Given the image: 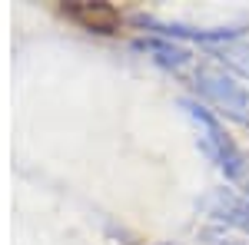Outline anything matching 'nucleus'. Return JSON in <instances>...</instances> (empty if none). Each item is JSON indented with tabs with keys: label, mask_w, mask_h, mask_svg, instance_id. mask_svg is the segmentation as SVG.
<instances>
[{
	"label": "nucleus",
	"mask_w": 249,
	"mask_h": 245,
	"mask_svg": "<svg viewBox=\"0 0 249 245\" xmlns=\"http://www.w3.org/2000/svg\"><path fill=\"white\" fill-rule=\"evenodd\" d=\"M193 83H196V93L203 96L219 116H226V119L249 130V90L243 83H236L219 66H199Z\"/></svg>",
	"instance_id": "obj_1"
},
{
	"label": "nucleus",
	"mask_w": 249,
	"mask_h": 245,
	"mask_svg": "<svg viewBox=\"0 0 249 245\" xmlns=\"http://www.w3.org/2000/svg\"><path fill=\"white\" fill-rule=\"evenodd\" d=\"M203 209L213 219H219V222H226V226L249 235V199L246 196H236L232 189H213L210 199L203 202Z\"/></svg>",
	"instance_id": "obj_2"
},
{
	"label": "nucleus",
	"mask_w": 249,
	"mask_h": 245,
	"mask_svg": "<svg viewBox=\"0 0 249 245\" xmlns=\"http://www.w3.org/2000/svg\"><path fill=\"white\" fill-rule=\"evenodd\" d=\"M140 27H150L156 33H163L166 40L186 37V40H199V43H232L243 33V30H193V27H183V23H160V20H146V17H140Z\"/></svg>",
	"instance_id": "obj_3"
},
{
	"label": "nucleus",
	"mask_w": 249,
	"mask_h": 245,
	"mask_svg": "<svg viewBox=\"0 0 249 245\" xmlns=\"http://www.w3.org/2000/svg\"><path fill=\"white\" fill-rule=\"evenodd\" d=\"M213 163H216V166L223 169V176H226L232 186H236V189H239V192L249 199V152H243V149H239V146L230 139V143L219 149V156H216Z\"/></svg>",
	"instance_id": "obj_4"
},
{
	"label": "nucleus",
	"mask_w": 249,
	"mask_h": 245,
	"mask_svg": "<svg viewBox=\"0 0 249 245\" xmlns=\"http://www.w3.org/2000/svg\"><path fill=\"white\" fill-rule=\"evenodd\" d=\"M140 50H146V53H153L156 63H163V66H170V70H183V66H190V50H183V47H176L170 40H140Z\"/></svg>",
	"instance_id": "obj_5"
},
{
	"label": "nucleus",
	"mask_w": 249,
	"mask_h": 245,
	"mask_svg": "<svg viewBox=\"0 0 249 245\" xmlns=\"http://www.w3.org/2000/svg\"><path fill=\"white\" fill-rule=\"evenodd\" d=\"M216 57H219V63L226 66V70H232V73H239L243 80H249V43H223L219 50H216Z\"/></svg>",
	"instance_id": "obj_6"
},
{
	"label": "nucleus",
	"mask_w": 249,
	"mask_h": 245,
	"mask_svg": "<svg viewBox=\"0 0 249 245\" xmlns=\"http://www.w3.org/2000/svg\"><path fill=\"white\" fill-rule=\"evenodd\" d=\"M206 242L210 245H246V242H239V239H232V235H226V232H219V229L206 232Z\"/></svg>",
	"instance_id": "obj_7"
}]
</instances>
